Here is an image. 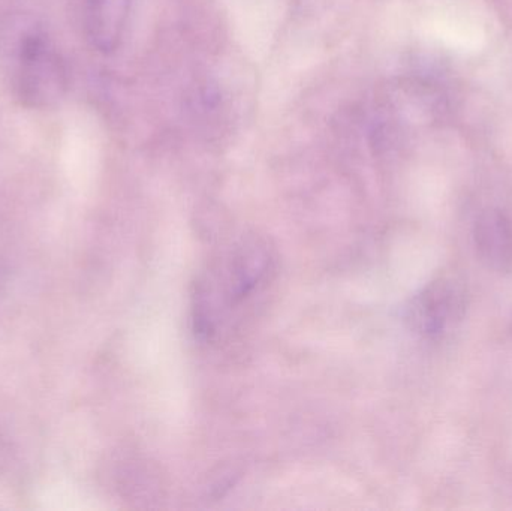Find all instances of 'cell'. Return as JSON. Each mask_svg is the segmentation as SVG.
Listing matches in <instances>:
<instances>
[{
  "instance_id": "6da1fadb",
  "label": "cell",
  "mask_w": 512,
  "mask_h": 511,
  "mask_svg": "<svg viewBox=\"0 0 512 511\" xmlns=\"http://www.w3.org/2000/svg\"><path fill=\"white\" fill-rule=\"evenodd\" d=\"M271 269L268 246L258 239L243 240L228 254L227 261L207 278L195 293V324L209 336L215 333L219 309L242 305L264 281Z\"/></svg>"
},
{
  "instance_id": "7a4b0ae2",
  "label": "cell",
  "mask_w": 512,
  "mask_h": 511,
  "mask_svg": "<svg viewBox=\"0 0 512 511\" xmlns=\"http://www.w3.org/2000/svg\"><path fill=\"white\" fill-rule=\"evenodd\" d=\"M468 293L462 279L441 276L423 288L406 308V318L415 332L430 339L456 329L465 317Z\"/></svg>"
},
{
  "instance_id": "277c9868",
  "label": "cell",
  "mask_w": 512,
  "mask_h": 511,
  "mask_svg": "<svg viewBox=\"0 0 512 511\" xmlns=\"http://www.w3.org/2000/svg\"><path fill=\"white\" fill-rule=\"evenodd\" d=\"M474 243L478 257L490 269H512V219L502 210H487L475 222Z\"/></svg>"
},
{
  "instance_id": "5b68a950",
  "label": "cell",
  "mask_w": 512,
  "mask_h": 511,
  "mask_svg": "<svg viewBox=\"0 0 512 511\" xmlns=\"http://www.w3.org/2000/svg\"><path fill=\"white\" fill-rule=\"evenodd\" d=\"M131 0H93L92 38L96 47L111 51L119 44Z\"/></svg>"
},
{
  "instance_id": "3957f363",
  "label": "cell",
  "mask_w": 512,
  "mask_h": 511,
  "mask_svg": "<svg viewBox=\"0 0 512 511\" xmlns=\"http://www.w3.org/2000/svg\"><path fill=\"white\" fill-rule=\"evenodd\" d=\"M20 96L26 104L42 107L56 101L65 89L59 56L45 36H27L20 51Z\"/></svg>"
}]
</instances>
